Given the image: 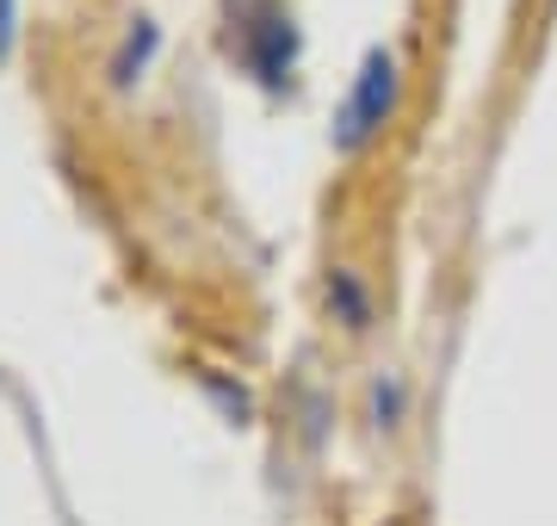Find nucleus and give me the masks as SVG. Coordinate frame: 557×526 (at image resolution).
<instances>
[{
    "mask_svg": "<svg viewBox=\"0 0 557 526\" xmlns=\"http://www.w3.org/2000/svg\"><path fill=\"white\" fill-rule=\"evenodd\" d=\"M391 100H397V57H391V50H372L366 68H359L354 100L341 112V149H359V142L372 137L384 124V112H391Z\"/></svg>",
    "mask_w": 557,
    "mask_h": 526,
    "instance_id": "1",
    "label": "nucleus"
},
{
    "mask_svg": "<svg viewBox=\"0 0 557 526\" xmlns=\"http://www.w3.org/2000/svg\"><path fill=\"white\" fill-rule=\"evenodd\" d=\"M149 43H156V32L143 25L137 38H131V50H124V62H119V82H131V62H143V57H149Z\"/></svg>",
    "mask_w": 557,
    "mask_h": 526,
    "instance_id": "2",
    "label": "nucleus"
}]
</instances>
